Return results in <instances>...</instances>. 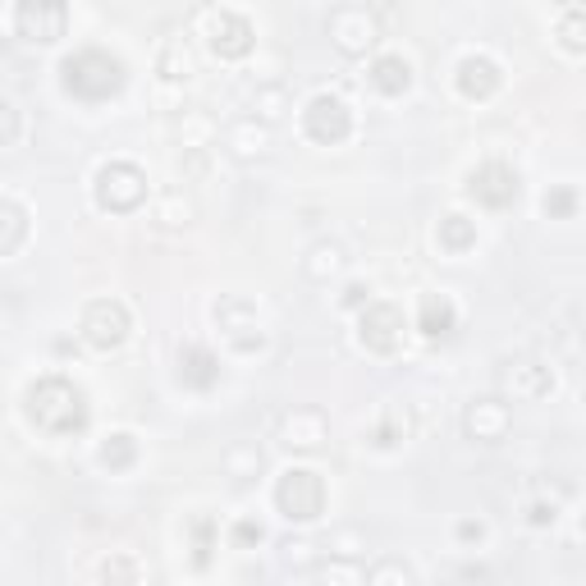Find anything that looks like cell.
Listing matches in <instances>:
<instances>
[{
  "instance_id": "obj_1",
  "label": "cell",
  "mask_w": 586,
  "mask_h": 586,
  "mask_svg": "<svg viewBox=\"0 0 586 586\" xmlns=\"http://www.w3.org/2000/svg\"><path fill=\"white\" fill-rule=\"evenodd\" d=\"M23 417L50 440H69V436H83L88 430L92 403H88L83 386H73L69 376L50 371V376H37L28 394H23Z\"/></svg>"
},
{
  "instance_id": "obj_2",
  "label": "cell",
  "mask_w": 586,
  "mask_h": 586,
  "mask_svg": "<svg viewBox=\"0 0 586 586\" xmlns=\"http://www.w3.org/2000/svg\"><path fill=\"white\" fill-rule=\"evenodd\" d=\"M124 83H129L124 60L111 56V50H101V46H79L73 56L60 60V88L73 101H83V106H101V101L119 96Z\"/></svg>"
},
{
  "instance_id": "obj_3",
  "label": "cell",
  "mask_w": 586,
  "mask_h": 586,
  "mask_svg": "<svg viewBox=\"0 0 586 586\" xmlns=\"http://www.w3.org/2000/svg\"><path fill=\"white\" fill-rule=\"evenodd\" d=\"M279 518H289L294 527H312L325 514V476L317 468H285L275 476V491H271Z\"/></svg>"
},
{
  "instance_id": "obj_4",
  "label": "cell",
  "mask_w": 586,
  "mask_h": 586,
  "mask_svg": "<svg viewBox=\"0 0 586 586\" xmlns=\"http://www.w3.org/2000/svg\"><path fill=\"white\" fill-rule=\"evenodd\" d=\"M147 193H151L147 170L134 161H106L92 174V202L106 216H134L147 202Z\"/></svg>"
},
{
  "instance_id": "obj_5",
  "label": "cell",
  "mask_w": 586,
  "mask_h": 586,
  "mask_svg": "<svg viewBox=\"0 0 586 586\" xmlns=\"http://www.w3.org/2000/svg\"><path fill=\"white\" fill-rule=\"evenodd\" d=\"M197 28H202V37H207V46L216 50L220 60H248L252 46H257V28H252L239 10H220V5L202 10Z\"/></svg>"
},
{
  "instance_id": "obj_6",
  "label": "cell",
  "mask_w": 586,
  "mask_h": 586,
  "mask_svg": "<svg viewBox=\"0 0 586 586\" xmlns=\"http://www.w3.org/2000/svg\"><path fill=\"white\" fill-rule=\"evenodd\" d=\"M79 335L96 353H115L124 340L134 335V317H129V308H124L119 298H92L83 308V317H79Z\"/></svg>"
},
{
  "instance_id": "obj_7",
  "label": "cell",
  "mask_w": 586,
  "mask_h": 586,
  "mask_svg": "<svg viewBox=\"0 0 586 586\" xmlns=\"http://www.w3.org/2000/svg\"><path fill=\"white\" fill-rule=\"evenodd\" d=\"M216 325H220V340L234 348V353H262L266 348L262 312L252 308L248 298H239V294H225L216 302Z\"/></svg>"
},
{
  "instance_id": "obj_8",
  "label": "cell",
  "mask_w": 586,
  "mask_h": 586,
  "mask_svg": "<svg viewBox=\"0 0 586 586\" xmlns=\"http://www.w3.org/2000/svg\"><path fill=\"white\" fill-rule=\"evenodd\" d=\"M302 134L317 147H340L353 138V106L335 92H317L308 106H302Z\"/></svg>"
},
{
  "instance_id": "obj_9",
  "label": "cell",
  "mask_w": 586,
  "mask_h": 586,
  "mask_svg": "<svg viewBox=\"0 0 586 586\" xmlns=\"http://www.w3.org/2000/svg\"><path fill=\"white\" fill-rule=\"evenodd\" d=\"M407 340V321L394 302H367L358 312V344L371 353V358H394Z\"/></svg>"
},
{
  "instance_id": "obj_10",
  "label": "cell",
  "mask_w": 586,
  "mask_h": 586,
  "mask_svg": "<svg viewBox=\"0 0 586 586\" xmlns=\"http://www.w3.org/2000/svg\"><path fill=\"white\" fill-rule=\"evenodd\" d=\"M518 193H522V180H518V170L508 161H481L468 174V197L476 202V207H486V211H508L518 202Z\"/></svg>"
},
{
  "instance_id": "obj_11",
  "label": "cell",
  "mask_w": 586,
  "mask_h": 586,
  "mask_svg": "<svg viewBox=\"0 0 586 586\" xmlns=\"http://www.w3.org/2000/svg\"><path fill=\"white\" fill-rule=\"evenodd\" d=\"M14 28L33 46H56L69 33V5L65 0H19L14 5Z\"/></svg>"
},
{
  "instance_id": "obj_12",
  "label": "cell",
  "mask_w": 586,
  "mask_h": 586,
  "mask_svg": "<svg viewBox=\"0 0 586 586\" xmlns=\"http://www.w3.org/2000/svg\"><path fill=\"white\" fill-rule=\"evenodd\" d=\"M325 33H330V42L344 50V56H367V50L376 46V37H380V28H376V19H371L367 5H340V10H330Z\"/></svg>"
},
{
  "instance_id": "obj_13",
  "label": "cell",
  "mask_w": 586,
  "mask_h": 586,
  "mask_svg": "<svg viewBox=\"0 0 586 586\" xmlns=\"http://www.w3.org/2000/svg\"><path fill=\"white\" fill-rule=\"evenodd\" d=\"M453 88L463 101H491L504 88V69L495 56H486V50H472V56H463L453 69Z\"/></svg>"
},
{
  "instance_id": "obj_14",
  "label": "cell",
  "mask_w": 586,
  "mask_h": 586,
  "mask_svg": "<svg viewBox=\"0 0 586 586\" xmlns=\"http://www.w3.org/2000/svg\"><path fill=\"white\" fill-rule=\"evenodd\" d=\"M174 376H180V386H184V390H193V394H211V390L220 386L225 367H220V358H216V348H207V344H184V348H180V367H174Z\"/></svg>"
},
{
  "instance_id": "obj_15",
  "label": "cell",
  "mask_w": 586,
  "mask_h": 586,
  "mask_svg": "<svg viewBox=\"0 0 586 586\" xmlns=\"http://www.w3.org/2000/svg\"><path fill=\"white\" fill-rule=\"evenodd\" d=\"M508 426H514V413H508L504 399H476V403H468V413H463V430L481 445L504 440Z\"/></svg>"
},
{
  "instance_id": "obj_16",
  "label": "cell",
  "mask_w": 586,
  "mask_h": 586,
  "mask_svg": "<svg viewBox=\"0 0 586 586\" xmlns=\"http://www.w3.org/2000/svg\"><path fill=\"white\" fill-rule=\"evenodd\" d=\"M330 436V422L321 407H294V413L279 417V445L289 449H321Z\"/></svg>"
},
{
  "instance_id": "obj_17",
  "label": "cell",
  "mask_w": 586,
  "mask_h": 586,
  "mask_svg": "<svg viewBox=\"0 0 586 586\" xmlns=\"http://www.w3.org/2000/svg\"><path fill=\"white\" fill-rule=\"evenodd\" d=\"M504 386H508V394H514V399L537 403V399L554 394V371L545 363H537V358H518L514 367L504 371Z\"/></svg>"
},
{
  "instance_id": "obj_18",
  "label": "cell",
  "mask_w": 586,
  "mask_h": 586,
  "mask_svg": "<svg viewBox=\"0 0 586 586\" xmlns=\"http://www.w3.org/2000/svg\"><path fill=\"white\" fill-rule=\"evenodd\" d=\"M367 83L380 92V96H403L413 88V65H407L399 50H386V56H376L371 69H367Z\"/></svg>"
},
{
  "instance_id": "obj_19",
  "label": "cell",
  "mask_w": 586,
  "mask_h": 586,
  "mask_svg": "<svg viewBox=\"0 0 586 586\" xmlns=\"http://www.w3.org/2000/svg\"><path fill=\"white\" fill-rule=\"evenodd\" d=\"M417 330L426 340H449L458 330V308L445 294H422V302H417Z\"/></svg>"
},
{
  "instance_id": "obj_20",
  "label": "cell",
  "mask_w": 586,
  "mask_h": 586,
  "mask_svg": "<svg viewBox=\"0 0 586 586\" xmlns=\"http://www.w3.org/2000/svg\"><path fill=\"white\" fill-rule=\"evenodd\" d=\"M28 234H33L28 207L14 197H0V257H14V252L28 243Z\"/></svg>"
},
{
  "instance_id": "obj_21",
  "label": "cell",
  "mask_w": 586,
  "mask_h": 586,
  "mask_svg": "<svg viewBox=\"0 0 586 586\" xmlns=\"http://www.w3.org/2000/svg\"><path fill=\"white\" fill-rule=\"evenodd\" d=\"M436 243H440V252H449V257H463V252L476 248V220H468L463 211L440 216V225H436Z\"/></svg>"
},
{
  "instance_id": "obj_22",
  "label": "cell",
  "mask_w": 586,
  "mask_h": 586,
  "mask_svg": "<svg viewBox=\"0 0 586 586\" xmlns=\"http://www.w3.org/2000/svg\"><path fill=\"white\" fill-rule=\"evenodd\" d=\"M138 436H129V430H111L106 440H101V449H96V463L106 468V472H129L134 463H138Z\"/></svg>"
},
{
  "instance_id": "obj_23",
  "label": "cell",
  "mask_w": 586,
  "mask_h": 586,
  "mask_svg": "<svg viewBox=\"0 0 586 586\" xmlns=\"http://www.w3.org/2000/svg\"><path fill=\"white\" fill-rule=\"evenodd\" d=\"M157 69H161V79H170V83H188L193 73H197V56H193L188 37H170V42L161 46Z\"/></svg>"
},
{
  "instance_id": "obj_24",
  "label": "cell",
  "mask_w": 586,
  "mask_h": 586,
  "mask_svg": "<svg viewBox=\"0 0 586 586\" xmlns=\"http://www.w3.org/2000/svg\"><path fill=\"white\" fill-rule=\"evenodd\" d=\"M225 142H229V151H234V157L252 161V157H266L271 134H266V124H257V115H248V119H239L234 129H229Z\"/></svg>"
},
{
  "instance_id": "obj_25",
  "label": "cell",
  "mask_w": 586,
  "mask_h": 586,
  "mask_svg": "<svg viewBox=\"0 0 586 586\" xmlns=\"http://www.w3.org/2000/svg\"><path fill=\"white\" fill-rule=\"evenodd\" d=\"M407 430H413L407 413L390 403V407H380V417H376V426H371V445H376V449H399V445L407 440Z\"/></svg>"
},
{
  "instance_id": "obj_26",
  "label": "cell",
  "mask_w": 586,
  "mask_h": 586,
  "mask_svg": "<svg viewBox=\"0 0 586 586\" xmlns=\"http://www.w3.org/2000/svg\"><path fill=\"white\" fill-rule=\"evenodd\" d=\"M344 248L340 243H317L312 252H308V262H302V275H308V279H317V285H321V279H330V275H340L344 271Z\"/></svg>"
},
{
  "instance_id": "obj_27",
  "label": "cell",
  "mask_w": 586,
  "mask_h": 586,
  "mask_svg": "<svg viewBox=\"0 0 586 586\" xmlns=\"http://www.w3.org/2000/svg\"><path fill=\"white\" fill-rule=\"evenodd\" d=\"M188 550H193V568H207V564H211L216 522H211L207 514H193V518H188Z\"/></svg>"
},
{
  "instance_id": "obj_28",
  "label": "cell",
  "mask_w": 586,
  "mask_h": 586,
  "mask_svg": "<svg viewBox=\"0 0 586 586\" xmlns=\"http://www.w3.org/2000/svg\"><path fill=\"white\" fill-rule=\"evenodd\" d=\"M225 472L234 476V481H252L262 472V449L257 445H234L225 453Z\"/></svg>"
},
{
  "instance_id": "obj_29",
  "label": "cell",
  "mask_w": 586,
  "mask_h": 586,
  "mask_svg": "<svg viewBox=\"0 0 586 586\" xmlns=\"http://www.w3.org/2000/svg\"><path fill=\"white\" fill-rule=\"evenodd\" d=\"M541 207H545V216H550V220H573V211H577V188H568V184L550 188Z\"/></svg>"
},
{
  "instance_id": "obj_30",
  "label": "cell",
  "mask_w": 586,
  "mask_h": 586,
  "mask_svg": "<svg viewBox=\"0 0 586 586\" xmlns=\"http://www.w3.org/2000/svg\"><path fill=\"white\" fill-rule=\"evenodd\" d=\"M266 541V531L262 522H252V518H239L234 527H229V550H257Z\"/></svg>"
},
{
  "instance_id": "obj_31",
  "label": "cell",
  "mask_w": 586,
  "mask_h": 586,
  "mask_svg": "<svg viewBox=\"0 0 586 586\" xmlns=\"http://www.w3.org/2000/svg\"><path fill=\"white\" fill-rule=\"evenodd\" d=\"M19 134H23V115L10 96H0V147H14Z\"/></svg>"
},
{
  "instance_id": "obj_32",
  "label": "cell",
  "mask_w": 586,
  "mask_h": 586,
  "mask_svg": "<svg viewBox=\"0 0 586 586\" xmlns=\"http://www.w3.org/2000/svg\"><path fill=\"white\" fill-rule=\"evenodd\" d=\"M559 42H564V50H573V56H582V50H586V42H582V14L577 10H568L564 23H559Z\"/></svg>"
},
{
  "instance_id": "obj_33",
  "label": "cell",
  "mask_w": 586,
  "mask_h": 586,
  "mask_svg": "<svg viewBox=\"0 0 586 586\" xmlns=\"http://www.w3.org/2000/svg\"><path fill=\"white\" fill-rule=\"evenodd\" d=\"M252 111H257L262 119H279V115H285V92H279V88L257 92V101H252Z\"/></svg>"
},
{
  "instance_id": "obj_34",
  "label": "cell",
  "mask_w": 586,
  "mask_h": 586,
  "mask_svg": "<svg viewBox=\"0 0 586 586\" xmlns=\"http://www.w3.org/2000/svg\"><path fill=\"white\" fill-rule=\"evenodd\" d=\"M161 220H165V225H188V220H193V207H188L180 193H170V197L161 202Z\"/></svg>"
},
{
  "instance_id": "obj_35",
  "label": "cell",
  "mask_w": 586,
  "mask_h": 586,
  "mask_svg": "<svg viewBox=\"0 0 586 586\" xmlns=\"http://www.w3.org/2000/svg\"><path fill=\"white\" fill-rule=\"evenodd\" d=\"M96 577H124V582H138L142 568L134 564V559H106V564L96 568Z\"/></svg>"
},
{
  "instance_id": "obj_36",
  "label": "cell",
  "mask_w": 586,
  "mask_h": 586,
  "mask_svg": "<svg viewBox=\"0 0 586 586\" xmlns=\"http://www.w3.org/2000/svg\"><path fill=\"white\" fill-rule=\"evenodd\" d=\"M554 518H559V508L550 499H531L527 504V527H554Z\"/></svg>"
},
{
  "instance_id": "obj_37",
  "label": "cell",
  "mask_w": 586,
  "mask_h": 586,
  "mask_svg": "<svg viewBox=\"0 0 586 586\" xmlns=\"http://www.w3.org/2000/svg\"><path fill=\"white\" fill-rule=\"evenodd\" d=\"M458 541H476L481 545V541H486V522H472V518L458 522Z\"/></svg>"
},
{
  "instance_id": "obj_38",
  "label": "cell",
  "mask_w": 586,
  "mask_h": 586,
  "mask_svg": "<svg viewBox=\"0 0 586 586\" xmlns=\"http://www.w3.org/2000/svg\"><path fill=\"white\" fill-rule=\"evenodd\" d=\"M367 577H371V582H386V577H403V582H413V573H407L403 564H380V568H371Z\"/></svg>"
},
{
  "instance_id": "obj_39",
  "label": "cell",
  "mask_w": 586,
  "mask_h": 586,
  "mask_svg": "<svg viewBox=\"0 0 586 586\" xmlns=\"http://www.w3.org/2000/svg\"><path fill=\"white\" fill-rule=\"evenodd\" d=\"M367 302H371V289H367V285H348L344 308H367Z\"/></svg>"
},
{
  "instance_id": "obj_40",
  "label": "cell",
  "mask_w": 586,
  "mask_h": 586,
  "mask_svg": "<svg viewBox=\"0 0 586 586\" xmlns=\"http://www.w3.org/2000/svg\"><path fill=\"white\" fill-rule=\"evenodd\" d=\"M321 577H348V582H358L363 573H358V568H340V564H330V568H321Z\"/></svg>"
}]
</instances>
